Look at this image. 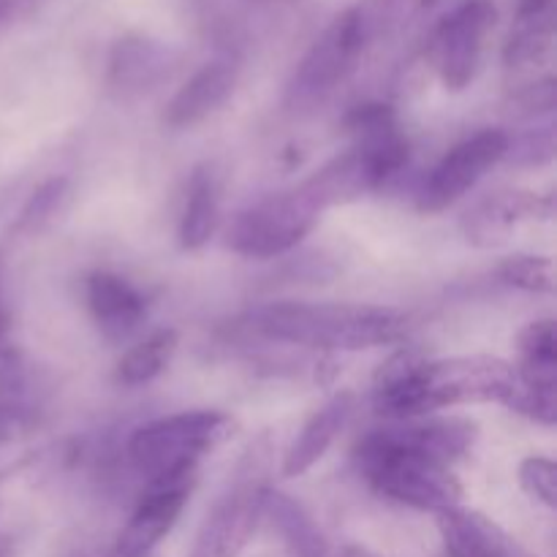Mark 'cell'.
Masks as SVG:
<instances>
[{"label":"cell","instance_id":"obj_1","mask_svg":"<svg viewBox=\"0 0 557 557\" xmlns=\"http://www.w3.org/2000/svg\"><path fill=\"white\" fill-rule=\"evenodd\" d=\"M517 389L515 368L498 357L476 354L422 362L411 354H400L379 373L373 406L375 413L392 422H408L471 403H500L511 408Z\"/></svg>","mask_w":557,"mask_h":557},{"label":"cell","instance_id":"obj_2","mask_svg":"<svg viewBox=\"0 0 557 557\" xmlns=\"http://www.w3.org/2000/svg\"><path fill=\"white\" fill-rule=\"evenodd\" d=\"M243 326L264 341L321 351H364L400 341L406 315L381 305L275 302L250 310Z\"/></svg>","mask_w":557,"mask_h":557},{"label":"cell","instance_id":"obj_3","mask_svg":"<svg viewBox=\"0 0 557 557\" xmlns=\"http://www.w3.org/2000/svg\"><path fill=\"white\" fill-rule=\"evenodd\" d=\"M354 462L370 490L392 504L438 515L462 500V484L451 466L408 444L395 424L362 435L354 446Z\"/></svg>","mask_w":557,"mask_h":557},{"label":"cell","instance_id":"obj_4","mask_svg":"<svg viewBox=\"0 0 557 557\" xmlns=\"http://www.w3.org/2000/svg\"><path fill=\"white\" fill-rule=\"evenodd\" d=\"M237 422L223 411L172 413L136 430L125 455L147 484L194 476L199 460L226 444Z\"/></svg>","mask_w":557,"mask_h":557},{"label":"cell","instance_id":"obj_5","mask_svg":"<svg viewBox=\"0 0 557 557\" xmlns=\"http://www.w3.org/2000/svg\"><path fill=\"white\" fill-rule=\"evenodd\" d=\"M375 25H379V11L373 9V3L348 5L343 14H337L310 44L288 79L286 98H283L288 112L302 114L321 107L354 74L364 47L373 38Z\"/></svg>","mask_w":557,"mask_h":557},{"label":"cell","instance_id":"obj_6","mask_svg":"<svg viewBox=\"0 0 557 557\" xmlns=\"http://www.w3.org/2000/svg\"><path fill=\"white\" fill-rule=\"evenodd\" d=\"M326 205L305 180L297 188L270 194L234 221L228 232V248L245 259H275L297 248L319 223Z\"/></svg>","mask_w":557,"mask_h":557},{"label":"cell","instance_id":"obj_7","mask_svg":"<svg viewBox=\"0 0 557 557\" xmlns=\"http://www.w3.org/2000/svg\"><path fill=\"white\" fill-rule=\"evenodd\" d=\"M264 451L259 446L248 451L237 468L234 484L215 500L210 515L201 522L188 557H239L264 520Z\"/></svg>","mask_w":557,"mask_h":557},{"label":"cell","instance_id":"obj_8","mask_svg":"<svg viewBox=\"0 0 557 557\" xmlns=\"http://www.w3.org/2000/svg\"><path fill=\"white\" fill-rule=\"evenodd\" d=\"M495 16L493 0H462L433 27L428 58L446 90H466L476 79Z\"/></svg>","mask_w":557,"mask_h":557},{"label":"cell","instance_id":"obj_9","mask_svg":"<svg viewBox=\"0 0 557 557\" xmlns=\"http://www.w3.org/2000/svg\"><path fill=\"white\" fill-rule=\"evenodd\" d=\"M506 150H509V134L504 131H479V134L468 136L460 145L451 147L430 177L424 180L422 190H419L417 207L419 212H444L451 205L462 199L484 174L493 166L504 161Z\"/></svg>","mask_w":557,"mask_h":557},{"label":"cell","instance_id":"obj_10","mask_svg":"<svg viewBox=\"0 0 557 557\" xmlns=\"http://www.w3.org/2000/svg\"><path fill=\"white\" fill-rule=\"evenodd\" d=\"M520 348V364L517 373V397L511 411L555 428L557 422V335L555 321L542 319L531 321L525 330L517 335Z\"/></svg>","mask_w":557,"mask_h":557},{"label":"cell","instance_id":"obj_11","mask_svg":"<svg viewBox=\"0 0 557 557\" xmlns=\"http://www.w3.org/2000/svg\"><path fill=\"white\" fill-rule=\"evenodd\" d=\"M194 476L163 479L147 484L145 495L136 504L134 515L114 539L112 553L120 557H150L152 549L172 533L188 504Z\"/></svg>","mask_w":557,"mask_h":557},{"label":"cell","instance_id":"obj_12","mask_svg":"<svg viewBox=\"0 0 557 557\" xmlns=\"http://www.w3.org/2000/svg\"><path fill=\"white\" fill-rule=\"evenodd\" d=\"M172 49L150 36H123L107 60V85L117 98H139L156 90L172 71Z\"/></svg>","mask_w":557,"mask_h":557},{"label":"cell","instance_id":"obj_13","mask_svg":"<svg viewBox=\"0 0 557 557\" xmlns=\"http://www.w3.org/2000/svg\"><path fill=\"white\" fill-rule=\"evenodd\" d=\"M237 79L239 65L234 58H218L205 63L166 103L163 125H169L172 131H185L205 123L232 98Z\"/></svg>","mask_w":557,"mask_h":557},{"label":"cell","instance_id":"obj_14","mask_svg":"<svg viewBox=\"0 0 557 557\" xmlns=\"http://www.w3.org/2000/svg\"><path fill=\"white\" fill-rule=\"evenodd\" d=\"M549 215H553V196H539L533 190H500L479 201L466 215L462 228L473 245L490 248L504 243L520 221Z\"/></svg>","mask_w":557,"mask_h":557},{"label":"cell","instance_id":"obj_15","mask_svg":"<svg viewBox=\"0 0 557 557\" xmlns=\"http://www.w3.org/2000/svg\"><path fill=\"white\" fill-rule=\"evenodd\" d=\"M446 557H528L515 539L473 509H446L435 515Z\"/></svg>","mask_w":557,"mask_h":557},{"label":"cell","instance_id":"obj_16","mask_svg":"<svg viewBox=\"0 0 557 557\" xmlns=\"http://www.w3.org/2000/svg\"><path fill=\"white\" fill-rule=\"evenodd\" d=\"M87 308L96 319L98 330L109 341H125L139 330L147 315V302L125 277L114 272H92L87 277Z\"/></svg>","mask_w":557,"mask_h":557},{"label":"cell","instance_id":"obj_17","mask_svg":"<svg viewBox=\"0 0 557 557\" xmlns=\"http://www.w3.org/2000/svg\"><path fill=\"white\" fill-rule=\"evenodd\" d=\"M351 411H354L351 392H341V395L332 397L321 411H315L313 417H310V422L302 428V433L297 435L292 449L286 451L283 473H286V476H302V473H308L310 468L326 455V449L335 444V438L341 435V430L346 428Z\"/></svg>","mask_w":557,"mask_h":557},{"label":"cell","instance_id":"obj_18","mask_svg":"<svg viewBox=\"0 0 557 557\" xmlns=\"http://www.w3.org/2000/svg\"><path fill=\"white\" fill-rule=\"evenodd\" d=\"M264 517L272 522L277 533H281L283 544L288 547L292 557H324L330 553L332 542L324 536L313 517L302 509L288 495L267 490L264 498Z\"/></svg>","mask_w":557,"mask_h":557},{"label":"cell","instance_id":"obj_19","mask_svg":"<svg viewBox=\"0 0 557 557\" xmlns=\"http://www.w3.org/2000/svg\"><path fill=\"white\" fill-rule=\"evenodd\" d=\"M218 183L212 169L199 166L188 183V201H185L183 221H180V245L185 250H199L210 243L218 226Z\"/></svg>","mask_w":557,"mask_h":557},{"label":"cell","instance_id":"obj_20","mask_svg":"<svg viewBox=\"0 0 557 557\" xmlns=\"http://www.w3.org/2000/svg\"><path fill=\"white\" fill-rule=\"evenodd\" d=\"M180 346L177 330H158L147 341L131 348L117 364V381L123 386H141L156 381L172 362Z\"/></svg>","mask_w":557,"mask_h":557},{"label":"cell","instance_id":"obj_21","mask_svg":"<svg viewBox=\"0 0 557 557\" xmlns=\"http://www.w3.org/2000/svg\"><path fill=\"white\" fill-rule=\"evenodd\" d=\"M555 22H517L504 47V63L509 69L539 65L553 49Z\"/></svg>","mask_w":557,"mask_h":557},{"label":"cell","instance_id":"obj_22","mask_svg":"<svg viewBox=\"0 0 557 557\" xmlns=\"http://www.w3.org/2000/svg\"><path fill=\"white\" fill-rule=\"evenodd\" d=\"M500 283L520 292L531 294H553L555 292V270L547 256H509L495 270Z\"/></svg>","mask_w":557,"mask_h":557},{"label":"cell","instance_id":"obj_23","mask_svg":"<svg viewBox=\"0 0 557 557\" xmlns=\"http://www.w3.org/2000/svg\"><path fill=\"white\" fill-rule=\"evenodd\" d=\"M65 190H69V180L65 177H52L36 188V194L27 199V205L22 207L20 218L14 223V232L20 234H33L54 215V210L60 207V201L65 199Z\"/></svg>","mask_w":557,"mask_h":557},{"label":"cell","instance_id":"obj_24","mask_svg":"<svg viewBox=\"0 0 557 557\" xmlns=\"http://www.w3.org/2000/svg\"><path fill=\"white\" fill-rule=\"evenodd\" d=\"M520 487L531 495L533 500L544 504L547 509L557 506V466L547 457H525L520 462Z\"/></svg>","mask_w":557,"mask_h":557},{"label":"cell","instance_id":"obj_25","mask_svg":"<svg viewBox=\"0 0 557 557\" xmlns=\"http://www.w3.org/2000/svg\"><path fill=\"white\" fill-rule=\"evenodd\" d=\"M555 156V136L553 128H539L531 134L520 136L517 141L509 139V150H506L504 161L517 163V166H544L553 161Z\"/></svg>","mask_w":557,"mask_h":557},{"label":"cell","instance_id":"obj_26","mask_svg":"<svg viewBox=\"0 0 557 557\" xmlns=\"http://www.w3.org/2000/svg\"><path fill=\"white\" fill-rule=\"evenodd\" d=\"M25 386V364H22V354L14 343L5 337L0 341V406L16 408V397L22 395Z\"/></svg>","mask_w":557,"mask_h":557},{"label":"cell","instance_id":"obj_27","mask_svg":"<svg viewBox=\"0 0 557 557\" xmlns=\"http://www.w3.org/2000/svg\"><path fill=\"white\" fill-rule=\"evenodd\" d=\"M555 109V79H542L528 85L525 90L515 96V112L525 117H539Z\"/></svg>","mask_w":557,"mask_h":557},{"label":"cell","instance_id":"obj_28","mask_svg":"<svg viewBox=\"0 0 557 557\" xmlns=\"http://www.w3.org/2000/svg\"><path fill=\"white\" fill-rule=\"evenodd\" d=\"M41 5L44 0H0V30L16 25V22H25Z\"/></svg>","mask_w":557,"mask_h":557},{"label":"cell","instance_id":"obj_29","mask_svg":"<svg viewBox=\"0 0 557 557\" xmlns=\"http://www.w3.org/2000/svg\"><path fill=\"white\" fill-rule=\"evenodd\" d=\"M555 0H520L517 22H553Z\"/></svg>","mask_w":557,"mask_h":557},{"label":"cell","instance_id":"obj_30","mask_svg":"<svg viewBox=\"0 0 557 557\" xmlns=\"http://www.w3.org/2000/svg\"><path fill=\"white\" fill-rule=\"evenodd\" d=\"M22 422V408H9L0 406V435L11 433L14 428H20Z\"/></svg>","mask_w":557,"mask_h":557},{"label":"cell","instance_id":"obj_31","mask_svg":"<svg viewBox=\"0 0 557 557\" xmlns=\"http://www.w3.org/2000/svg\"><path fill=\"white\" fill-rule=\"evenodd\" d=\"M324 557H381V555L370 553V549H364V547H357V544H341V547H337V544H332L330 553H326Z\"/></svg>","mask_w":557,"mask_h":557},{"label":"cell","instance_id":"obj_32","mask_svg":"<svg viewBox=\"0 0 557 557\" xmlns=\"http://www.w3.org/2000/svg\"><path fill=\"white\" fill-rule=\"evenodd\" d=\"M253 3H259V5H292V3H297V0H253Z\"/></svg>","mask_w":557,"mask_h":557},{"label":"cell","instance_id":"obj_33","mask_svg":"<svg viewBox=\"0 0 557 557\" xmlns=\"http://www.w3.org/2000/svg\"><path fill=\"white\" fill-rule=\"evenodd\" d=\"M0 557H11V544H9V539H0Z\"/></svg>","mask_w":557,"mask_h":557},{"label":"cell","instance_id":"obj_34","mask_svg":"<svg viewBox=\"0 0 557 557\" xmlns=\"http://www.w3.org/2000/svg\"><path fill=\"white\" fill-rule=\"evenodd\" d=\"M76 557H120V555H114L112 549H109V553H90V555H76Z\"/></svg>","mask_w":557,"mask_h":557},{"label":"cell","instance_id":"obj_35","mask_svg":"<svg viewBox=\"0 0 557 557\" xmlns=\"http://www.w3.org/2000/svg\"><path fill=\"white\" fill-rule=\"evenodd\" d=\"M0 272H3V259H0Z\"/></svg>","mask_w":557,"mask_h":557}]
</instances>
